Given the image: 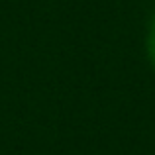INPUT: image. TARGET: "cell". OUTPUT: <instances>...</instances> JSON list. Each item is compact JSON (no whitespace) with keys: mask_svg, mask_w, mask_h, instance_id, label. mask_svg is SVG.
Here are the masks:
<instances>
[{"mask_svg":"<svg viewBox=\"0 0 155 155\" xmlns=\"http://www.w3.org/2000/svg\"><path fill=\"white\" fill-rule=\"evenodd\" d=\"M147 55H149V61L155 67V20L151 24V30H149V38H147Z\"/></svg>","mask_w":155,"mask_h":155,"instance_id":"obj_1","label":"cell"}]
</instances>
